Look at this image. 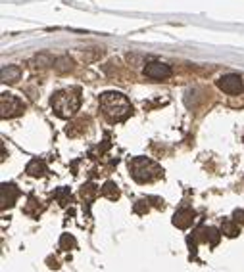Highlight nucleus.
Here are the masks:
<instances>
[{"mask_svg":"<svg viewBox=\"0 0 244 272\" xmlns=\"http://www.w3.org/2000/svg\"><path fill=\"white\" fill-rule=\"evenodd\" d=\"M233 221H234V223H238V224H244V211H242V209H236V211H234Z\"/></svg>","mask_w":244,"mask_h":272,"instance_id":"19","label":"nucleus"},{"mask_svg":"<svg viewBox=\"0 0 244 272\" xmlns=\"http://www.w3.org/2000/svg\"><path fill=\"white\" fill-rule=\"evenodd\" d=\"M100 194L104 195V197H108V199H112V201H116L117 197H119V188H117L116 182L108 180V182H104V186H102Z\"/></svg>","mask_w":244,"mask_h":272,"instance_id":"12","label":"nucleus"},{"mask_svg":"<svg viewBox=\"0 0 244 272\" xmlns=\"http://www.w3.org/2000/svg\"><path fill=\"white\" fill-rule=\"evenodd\" d=\"M100 107H102L104 115L114 123H121L133 113V106L125 98V94L116 92V90H108L100 96Z\"/></svg>","mask_w":244,"mask_h":272,"instance_id":"1","label":"nucleus"},{"mask_svg":"<svg viewBox=\"0 0 244 272\" xmlns=\"http://www.w3.org/2000/svg\"><path fill=\"white\" fill-rule=\"evenodd\" d=\"M21 75V69L18 65H8L2 69V83H16Z\"/></svg>","mask_w":244,"mask_h":272,"instance_id":"11","label":"nucleus"},{"mask_svg":"<svg viewBox=\"0 0 244 272\" xmlns=\"http://www.w3.org/2000/svg\"><path fill=\"white\" fill-rule=\"evenodd\" d=\"M54 195L60 199V203L66 205V201H68V199H66V195H69V190H68V188H60V190H56V194H54Z\"/></svg>","mask_w":244,"mask_h":272,"instance_id":"17","label":"nucleus"},{"mask_svg":"<svg viewBox=\"0 0 244 272\" xmlns=\"http://www.w3.org/2000/svg\"><path fill=\"white\" fill-rule=\"evenodd\" d=\"M20 197V190H18V186L12 184V182H4L2 188H0V207L2 209H8L12 205L16 203V199Z\"/></svg>","mask_w":244,"mask_h":272,"instance_id":"7","label":"nucleus"},{"mask_svg":"<svg viewBox=\"0 0 244 272\" xmlns=\"http://www.w3.org/2000/svg\"><path fill=\"white\" fill-rule=\"evenodd\" d=\"M221 232H223L227 238H234V236H238V232H240L238 223H234V221H223V224H221Z\"/></svg>","mask_w":244,"mask_h":272,"instance_id":"14","label":"nucleus"},{"mask_svg":"<svg viewBox=\"0 0 244 272\" xmlns=\"http://www.w3.org/2000/svg\"><path fill=\"white\" fill-rule=\"evenodd\" d=\"M25 171H27V175L29 176H35V178H40V176L46 175V165H44V161H40V159H33V161H29L27 163V167H25Z\"/></svg>","mask_w":244,"mask_h":272,"instance_id":"10","label":"nucleus"},{"mask_svg":"<svg viewBox=\"0 0 244 272\" xmlns=\"http://www.w3.org/2000/svg\"><path fill=\"white\" fill-rule=\"evenodd\" d=\"M148 211V203H147V199H140L137 205H135V213H147Z\"/></svg>","mask_w":244,"mask_h":272,"instance_id":"18","label":"nucleus"},{"mask_svg":"<svg viewBox=\"0 0 244 272\" xmlns=\"http://www.w3.org/2000/svg\"><path fill=\"white\" fill-rule=\"evenodd\" d=\"M54 69L58 73H68V71L73 69V59L68 58V56H62V58H58L54 61Z\"/></svg>","mask_w":244,"mask_h":272,"instance_id":"13","label":"nucleus"},{"mask_svg":"<svg viewBox=\"0 0 244 272\" xmlns=\"http://www.w3.org/2000/svg\"><path fill=\"white\" fill-rule=\"evenodd\" d=\"M242 142H244V138H242Z\"/></svg>","mask_w":244,"mask_h":272,"instance_id":"20","label":"nucleus"},{"mask_svg":"<svg viewBox=\"0 0 244 272\" xmlns=\"http://www.w3.org/2000/svg\"><path fill=\"white\" fill-rule=\"evenodd\" d=\"M129 171H131V176H133L137 182H140V184L154 182V180L162 178V175H164L162 167L144 156L133 157V159L129 161Z\"/></svg>","mask_w":244,"mask_h":272,"instance_id":"3","label":"nucleus"},{"mask_svg":"<svg viewBox=\"0 0 244 272\" xmlns=\"http://www.w3.org/2000/svg\"><path fill=\"white\" fill-rule=\"evenodd\" d=\"M194 219H196L194 211L188 209V207H183V209H179V211L173 215V224H175L177 228H181V230H186V228L192 226Z\"/></svg>","mask_w":244,"mask_h":272,"instance_id":"8","label":"nucleus"},{"mask_svg":"<svg viewBox=\"0 0 244 272\" xmlns=\"http://www.w3.org/2000/svg\"><path fill=\"white\" fill-rule=\"evenodd\" d=\"M223 232H219L217 228H212V226H208V228H200L198 232H194V240L196 242H208L212 247L217 245L219 242V236Z\"/></svg>","mask_w":244,"mask_h":272,"instance_id":"9","label":"nucleus"},{"mask_svg":"<svg viewBox=\"0 0 244 272\" xmlns=\"http://www.w3.org/2000/svg\"><path fill=\"white\" fill-rule=\"evenodd\" d=\"M217 88L223 90L225 94H231V96H236L242 92V77L240 75H234V73H227V75H221L217 79Z\"/></svg>","mask_w":244,"mask_h":272,"instance_id":"5","label":"nucleus"},{"mask_svg":"<svg viewBox=\"0 0 244 272\" xmlns=\"http://www.w3.org/2000/svg\"><path fill=\"white\" fill-rule=\"evenodd\" d=\"M96 194H98V190L94 184H85L81 188V195H83V199H87V201H90Z\"/></svg>","mask_w":244,"mask_h":272,"instance_id":"16","label":"nucleus"},{"mask_svg":"<svg viewBox=\"0 0 244 272\" xmlns=\"http://www.w3.org/2000/svg\"><path fill=\"white\" fill-rule=\"evenodd\" d=\"M23 109H25V106H23L20 98L6 94V92L0 96V117L2 119H12V117L21 115Z\"/></svg>","mask_w":244,"mask_h":272,"instance_id":"4","label":"nucleus"},{"mask_svg":"<svg viewBox=\"0 0 244 272\" xmlns=\"http://www.w3.org/2000/svg\"><path fill=\"white\" fill-rule=\"evenodd\" d=\"M142 73H144V77L152 79V81H166V79L173 75L171 67L167 63H162V61H150V63H147L144 69H142Z\"/></svg>","mask_w":244,"mask_h":272,"instance_id":"6","label":"nucleus"},{"mask_svg":"<svg viewBox=\"0 0 244 272\" xmlns=\"http://www.w3.org/2000/svg\"><path fill=\"white\" fill-rule=\"evenodd\" d=\"M50 106L54 109V113L62 119H69L77 113V109L81 107V88L79 87H69L56 92L52 100H50Z\"/></svg>","mask_w":244,"mask_h":272,"instance_id":"2","label":"nucleus"},{"mask_svg":"<svg viewBox=\"0 0 244 272\" xmlns=\"http://www.w3.org/2000/svg\"><path fill=\"white\" fill-rule=\"evenodd\" d=\"M60 247H62V249H66V251L75 249V247H77V240H75L71 234H64V236L60 238Z\"/></svg>","mask_w":244,"mask_h":272,"instance_id":"15","label":"nucleus"}]
</instances>
